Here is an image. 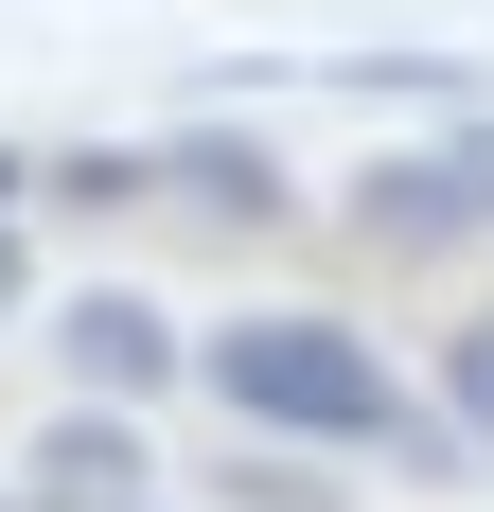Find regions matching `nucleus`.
<instances>
[{
  "instance_id": "nucleus-1",
  "label": "nucleus",
  "mask_w": 494,
  "mask_h": 512,
  "mask_svg": "<svg viewBox=\"0 0 494 512\" xmlns=\"http://www.w3.org/2000/svg\"><path fill=\"white\" fill-rule=\"evenodd\" d=\"M195 371H212V407L265 424V442H353V460H389V477H459V460H477L442 407H406V389H389V354H371L353 318H300V301L195 336Z\"/></svg>"
},
{
  "instance_id": "nucleus-2",
  "label": "nucleus",
  "mask_w": 494,
  "mask_h": 512,
  "mask_svg": "<svg viewBox=\"0 0 494 512\" xmlns=\"http://www.w3.org/2000/svg\"><path fill=\"white\" fill-rule=\"evenodd\" d=\"M477 212H494V177H477L459 142H424V159H371V177H353V230H371L389 265H424V248H459Z\"/></svg>"
},
{
  "instance_id": "nucleus-3",
  "label": "nucleus",
  "mask_w": 494,
  "mask_h": 512,
  "mask_svg": "<svg viewBox=\"0 0 494 512\" xmlns=\"http://www.w3.org/2000/svg\"><path fill=\"white\" fill-rule=\"evenodd\" d=\"M53 354H71V389H106V407H142L159 371H177V318H159L142 283H71V318H53Z\"/></svg>"
},
{
  "instance_id": "nucleus-4",
  "label": "nucleus",
  "mask_w": 494,
  "mask_h": 512,
  "mask_svg": "<svg viewBox=\"0 0 494 512\" xmlns=\"http://www.w3.org/2000/svg\"><path fill=\"white\" fill-rule=\"evenodd\" d=\"M159 195L212 212V230H265V212H300V177L247 142V124H177V142H159Z\"/></svg>"
},
{
  "instance_id": "nucleus-5",
  "label": "nucleus",
  "mask_w": 494,
  "mask_h": 512,
  "mask_svg": "<svg viewBox=\"0 0 494 512\" xmlns=\"http://www.w3.org/2000/svg\"><path fill=\"white\" fill-rule=\"evenodd\" d=\"M18 477H36V512H142V477H159V460L124 442V407H71Z\"/></svg>"
},
{
  "instance_id": "nucleus-6",
  "label": "nucleus",
  "mask_w": 494,
  "mask_h": 512,
  "mask_svg": "<svg viewBox=\"0 0 494 512\" xmlns=\"http://www.w3.org/2000/svg\"><path fill=\"white\" fill-rule=\"evenodd\" d=\"M36 195H71V212H124V195H159V159H142V142H71Z\"/></svg>"
},
{
  "instance_id": "nucleus-7",
  "label": "nucleus",
  "mask_w": 494,
  "mask_h": 512,
  "mask_svg": "<svg viewBox=\"0 0 494 512\" xmlns=\"http://www.w3.org/2000/svg\"><path fill=\"white\" fill-rule=\"evenodd\" d=\"M442 424H459V442H494V318H459V336H442Z\"/></svg>"
},
{
  "instance_id": "nucleus-8",
  "label": "nucleus",
  "mask_w": 494,
  "mask_h": 512,
  "mask_svg": "<svg viewBox=\"0 0 494 512\" xmlns=\"http://www.w3.org/2000/svg\"><path fill=\"white\" fill-rule=\"evenodd\" d=\"M230 512H336V495H318L300 460H230Z\"/></svg>"
},
{
  "instance_id": "nucleus-9",
  "label": "nucleus",
  "mask_w": 494,
  "mask_h": 512,
  "mask_svg": "<svg viewBox=\"0 0 494 512\" xmlns=\"http://www.w3.org/2000/svg\"><path fill=\"white\" fill-rule=\"evenodd\" d=\"M18 283H36V265H18V212H0V318H18Z\"/></svg>"
},
{
  "instance_id": "nucleus-10",
  "label": "nucleus",
  "mask_w": 494,
  "mask_h": 512,
  "mask_svg": "<svg viewBox=\"0 0 494 512\" xmlns=\"http://www.w3.org/2000/svg\"><path fill=\"white\" fill-rule=\"evenodd\" d=\"M18 195H36V159H18V142H0V212H18Z\"/></svg>"
},
{
  "instance_id": "nucleus-11",
  "label": "nucleus",
  "mask_w": 494,
  "mask_h": 512,
  "mask_svg": "<svg viewBox=\"0 0 494 512\" xmlns=\"http://www.w3.org/2000/svg\"><path fill=\"white\" fill-rule=\"evenodd\" d=\"M0 512H36V495H0Z\"/></svg>"
}]
</instances>
